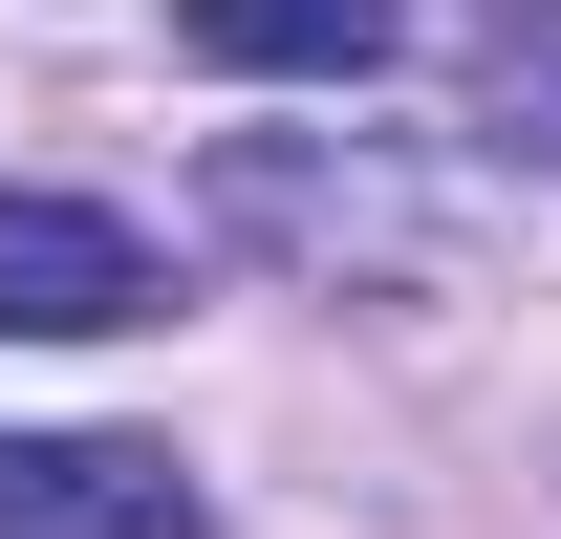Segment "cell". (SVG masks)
Segmentation results:
<instances>
[{"instance_id": "6da1fadb", "label": "cell", "mask_w": 561, "mask_h": 539, "mask_svg": "<svg viewBox=\"0 0 561 539\" xmlns=\"http://www.w3.org/2000/svg\"><path fill=\"white\" fill-rule=\"evenodd\" d=\"M216 216H238V238H260V260H324V280H432V195H389V173H324V151H280V130H238L216 151Z\"/></svg>"}, {"instance_id": "7a4b0ae2", "label": "cell", "mask_w": 561, "mask_h": 539, "mask_svg": "<svg viewBox=\"0 0 561 539\" xmlns=\"http://www.w3.org/2000/svg\"><path fill=\"white\" fill-rule=\"evenodd\" d=\"M173 280H151V238L108 195H0V345H108V324H151Z\"/></svg>"}, {"instance_id": "3957f363", "label": "cell", "mask_w": 561, "mask_h": 539, "mask_svg": "<svg viewBox=\"0 0 561 539\" xmlns=\"http://www.w3.org/2000/svg\"><path fill=\"white\" fill-rule=\"evenodd\" d=\"M0 539H195V474L151 432H0Z\"/></svg>"}, {"instance_id": "277c9868", "label": "cell", "mask_w": 561, "mask_h": 539, "mask_svg": "<svg viewBox=\"0 0 561 539\" xmlns=\"http://www.w3.org/2000/svg\"><path fill=\"white\" fill-rule=\"evenodd\" d=\"M173 44L238 66V87H367L411 44V0H173Z\"/></svg>"}, {"instance_id": "5b68a950", "label": "cell", "mask_w": 561, "mask_h": 539, "mask_svg": "<svg viewBox=\"0 0 561 539\" xmlns=\"http://www.w3.org/2000/svg\"><path fill=\"white\" fill-rule=\"evenodd\" d=\"M476 108L561 173V0H476Z\"/></svg>"}]
</instances>
